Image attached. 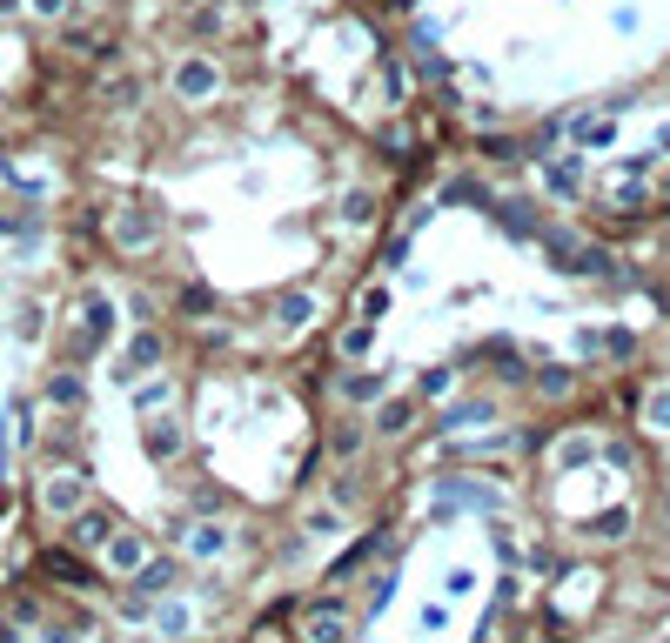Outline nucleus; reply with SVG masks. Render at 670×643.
<instances>
[{"instance_id": "nucleus-1", "label": "nucleus", "mask_w": 670, "mask_h": 643, "mask_svg": "<svg viewBox=\"0 0 670 643\" xmlns=\"http://www.w3.org/2000/svg\"><path fill=\"white\" fill-rule=\"evenodd\" d=\"M81 503V476H47V510H74Z\"/></svg>"}, {"instance_id": "nucleus-2", "label": "nucleus", "mask_w": 670, "mask_h": 643, "mask_svg": "<svg viewBox=\"0 0 670 643\" xmlns=\"http://www.w3.org/2000/svg\"><path fill=\"white\" fill-rule=\"evenodd\" d=\"M208 88H215V67H208V61L181 67V94H208Z\"/></svg>"}, {"instance_id": "nucleus-3", "label": "nucleus", "mask_w": 670, "mask_h": 643, "mask_svg": "<svg viewBox=\"0 0 670 643\" xmlns=\"http://www.w3.org/2000/svg\"><path fill=\"white\" fill-rule=\"evenodd\" d=\"M101 536H108V516H81V523H74V543H81V550H94Z\"/></svg>"}, {"instance_id": "nucleus-4", "label": "nucleus", "mask_w": 670, "mask_h": 643, "mask_svg": "<svg viewBox=\"0 0 670 643\" xmlns=\"http://www.w3.org/2000/svg\"><path fill=\"white\" fill-rule=\"evenodd\" d=\"M222 543H228V530H222V523H215V530H208V523H201V530H195V543H188V550H195V556H215V550H222Z\"/></svg>"}, {"instance_id": "nucleus-5", "label": "nucleus", "mask_w": 670, "mask_h": 643, "mask_svg": "<svg viewBox=\"0 0 670 643\" xmlns=\"http://www.w3.org/2000/svg\"><path fill=\"white\" fill-rule=\"evenodd\" d=\"M108 329H114V302L94 295V302H88V335H108Z\"/></svg>"}, {"instance_id": "nucleus-6", "label": "nucleus", "mask_w": 670, "mask_h": 643, "mask_svg": "<svg viewBox=\"0 0 670 643\" xmlns=\"http://www.w3.org/2000/svg\"><path fill=\"white\" fill-rule=\"evenodd\" d=\"M168 583H175V563H148V570H141V597H148V590H168Z\"/></svg>"}, {"instance_id": "nucleus-7", "label": "nucleus", "mask_w": 670, "mask_h": 643, "mask_svg": "<svg viewBox=\"0 0 670 643\" xmlns=\"http://www.w3.org/2000/svg\"><path fill=\"white\" fill-rule=\"evenodd\" d=\"M148 449H155V456H175V449H181V436L168 429V422H155V429H148Z\"/></svg>"}, {"instance_id": "nucleus-8", "label": "nucleus", "mask_w": 670, "mask_h": 643, "mask_svg": "<svg viewBox=\"0 0 670 643\" xmlns=\"http://www.w3.org/2000/svg\"><path fill=\"white\" fill-rule=\"evenodd\" d=\"M309 315H315L309 295H282V322H309Z\"/></svg>"}, {"instance_id": "nucleus-9", "label": "nucleus", "mask_w": 670, "mask_h": 643, "mask_svg": "<svg viewBox=\"0 0 670 643\" xmlns=\"http://www.w3.org/2000/svg\"><path fill=\"white\" fill-rule=\"evenodd\" d=\"M47 396L61 402V409H74V402H81V382H74V376H54V389H47Z\"/></svg>"}, {"instance_id": "nucleus-10", "label": "nucleus", "mask_w": 670, "mask_h": 643, "mask_svg": "<svg viewBox=\"0 0 670 643\" xmlns=\"http://www.w3.org/2000/svg\"><path fill=\"white\" fill-rule=\"evenodd\" d=\"M536 389H543V396H563V389H570V369H543Z\"/></svg>"}, {"instance_id": "nucleus-11", "label": "nucleus", "mask_w": 670, "mask_h": 643, "mask_svg": "<svg viewBox=\"0 0 670 643\" xmlns=\"http://www.w3.org/2000/svg\"><path fill=\"white\" fill-rule=\"evenodd\" d=\"M349 396H356V402H369V396H382V376H349Z\"/></svg>"}, {"instance_id": "nucleus-12", "label": "nucleus", "mask_w": 670, "mask_h": 643, "mask_svg": "<svg viewBox=\"0 0 670 643\" xmlns=\"http://www.w3.org/2000/svg\"><path fill=\"white\" fill-rule=\"evenodd\" d=\"M550 188H557V195H577V175H570V161H557V168H550Z\"/></svg>"}, {"instance_id": "nucleus-13", "label": "nucleus", "mask_w": 670, "mask_h": 643, "mask_svg": "<svg viewBox=\"0 0 670 643\" xmlns=\"http://www.w3.org/2000/svg\"><path fill=\"white\" fill-rule=\"evenodd\" d=\"M449 382H456L449 369H429V376H423V389H429V396H449Z\"/></svg>"}, {"instance_id": "nucleus-14", "label": "nucleus", "mask_w": 670, "mask_h": 643, "mask_svg": "<svg viewBox=\"0 0 670 643\" xmlns=\"http://www.w3.org/2000/svg\"><path fill=\"white\" fill-rule=\"evenodd\" d=\"M650 416H657V422H670V396H650Z\"/></svg>"}, {"instance_id": "nucleus-15", "label": "nucleus", "mask_w": 670, "mask_h": 643, "mask_svg": "<svg viewBox=\"0 0 670 643\" xmlns=\"http://www.w3.org/2000/svg\"><path fill=\"white\" fill-rule=\"evenodd\" d=\"M61 7H67V0H34V14H47V21H54Z\"/></svg>"}, {"instance_id": "nucleus-16", "label": "nucleus", "mask_w": 670, "mask_h": 643, "mask_svg": "<svg viewBox=\"0 0 670 643\" xmlns=\"http://www.w3.org/2000/svg\"><path fill=\"white\" fill-rule=\"evenodd\" d=\"M7 7H14V0H0V14H7Z\"/></svg>"}]
</instances>
